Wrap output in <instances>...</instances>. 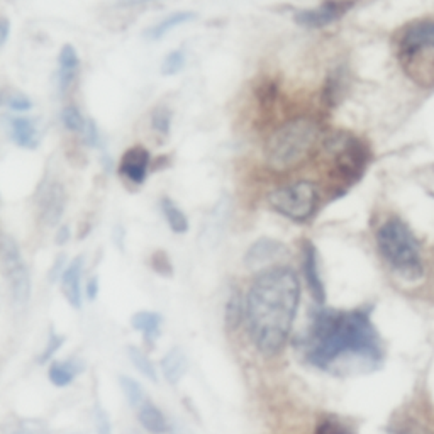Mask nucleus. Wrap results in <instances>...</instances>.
Returning a JSON list of instances; mask_svg holds the SVG:
<instances>
[{
    "label": "nucleus",
    "instance_id": "10",
    "mask_svg": "<svg viewBox=\"0 0 434 434\" xmlns=\"http://www.w3.org/2000/svg\"><path fill=\"white\" fill-rule=\"evenodd\" d=\"M149 167H151V155L144 146H131L124 151L121 161H119V175L128 178L129 182L141 185L148 178Z\"/></svg>",
    "mask_w": 434,
    "mask_h": 434
},
{
    "label": "nucleus",
    "instance_id": "4",
    "mask_svg": "<svg viewBox=\"0 0 434 434\" xmlns=\"http://www.w3.org/2000/svg\"><path fill=\"white\" fill-rule=\"evenodd\" d=\"M376 244L387 263L404 278L417 280L424 274L419 243L401 219L392 217L380 226Z\"/></svg>",
    "mask_w": 434,
    "mask_h": 434
},
{
    "label": "nucleus",
    "instance_id": "41",
    "mask_svg": "<svg viewBox=\"0 0 434 434\" xmlns=\"http://www.w3.org/2000/svg\"><path fill=\"white\" fill-rule=\"evenodd\" d=\"M141 2H151V0H121L119 6H136V3H141Z\"/></svg>",
    "mask_w": 434,
    "mask_h": 434
},
{
    "label": "nucleus",
    "instance_id": "30",
    "mask_svg": "<svg viewBox=\"0 0 434 434\" xmlns=\"http://www.w3.org/2000/svg\"><path fill=\"white\" fill-rule=\"evenodd\" d=\"M3 103L10 110H15V112H28V110L33 109V101L26 94H21V92H12V94L7 95L3 99Z\"/></svg>",
    "mask_w": 434,
    "mask_h": 434
},
{
    "label": "nucleus",
    "instance_id": "20",
    "mask_svg": "<svg viewBox=\"0 0 434 434\" xmlns=\"http://www.w3.org/2000/svg\"><path fill=\"white\" fill-rule=\"evenodd\" d=\"M141 424L153 434H163L168 431V422L163 412L153 404H144L140 410Z\"/></svg>",
    "mask_w": 434,
    "mask_h": 434
},
{
    "label": "nucleus",
    "instance_id": "13",
    "mask_svg": "<svg viewBox=\"0 0 434 434\" xmlns=\"http://www.w3.org/2000/svg\"><path fill=\"white\" fill-rule=\"evenodd\" d=\"M304 276L307 287H309L310 294H312L314 301L316 302H324L326 301V292L324 285H322L321 275H319V265H317V249L310 241L304 243Z\"/></svg>",
    "mask_w": 434,
    "mask_h": 434
},
{
    "label": "nucleus",
    "instance_id": "39",
    "mask_svg": "<svg viewBox=\"0 0 434 434\" xmlns=\"http://www.w3.org/2000/svg\"><path fill=\"white\" fill-rule=\"evenodd\" d=\"M99 294V280L97 278H90V282L87 283V295L90 301H94Z\"/></svg>",
    "mask_w": 434,
    "mask_h": 434
},
{
    "label": "nucleus",
    "instance_id": "33",
    "mask_svg": "<svg viewBox=\"0 0 434 434\" xmlns=\"http://www.w3.org/2000/svg\"><path fill=\"white\" fill-rule=\"evenodd\" d=\"M389 434H434V433L431 429L426 428V426L419 424V422H406V424L390 428Z\"/></svg>",
    "mask_w": 434,
    "mask_h": 434
},
{
    "label": "nucleus",
    "instance_id": "18",
    "mask_svg": "<svg viewBox=\"0 0 434 434\" xmlns=\"http://www.w3.org/2000/svg\"><path fill=\"white\" fill-rule=\"evenodd\" d=\"M161 370H163L165 378L170 383L180 382L183 375L187 372V360L185 355L180 348H174L165 355V358L161 360Z\"/></svg>",
    "mask_w": 434,
    "mask_h": 434
},
{
    "label": "nucleus",
    "instance_id": "6",
    "mask_svg": "<svg viewBox=\"0 0 434 434\" xmlns=\"http://www.w3.org/2000/svg\"><path fill=\"white\" fill-rule=\"evenodd\" d=\"M268 202L276 212L292 221H307L319 206V187L312 180H297L272 190Z\"/></svg>",
    "mask_w": 434,
    "mask_h": 434
},
{
    "label": "nucleus",
    "instance_id": "27",
    "mask_svg": "<svg viewBox=\"0 0 434 434\" xmlns=\"http://www.w3.org/2000/svg\"><path fill=\"white\" fill-rule=\"evenodd\" d=\"M121 385L124 390L126 399L129 401V404L133 407H140L144 401V390L136 380L129 378V376H121Z\"/></svg>",
    "mask_w": 434,
    "mask_h": 434
},
{
    "label": "nucleus",
    "instance_id": "35",
    "mask_svg": "<svg viewBox=\"0 0 434 434\" xmlns=\"http://www.w3.org/2000/svg\"><path fill=\"white\" fill-rule=\"evenodd\" d=\"M12 434H46V426L41 421H26Z\"/></svg>",
    "mask_w": 434,
    "mask_h": 434
},
{
    "label": "nucleus",
    "instance_id": "25",
    "mask_svg": "<svg viewBox=\"0 0 434 434\" xmlns=\"http://www.w3.org/2000/svg\"><path fill=\"white\" fill-rule=\"evenodd\" d=\"M151 128L160 136H168L172 131V110L168 107H155L151 112Z\"/></svg>",
    "mask_w": 434,
    "mask_h": 434
},
{
    "label": "nucleus",
    "instance_id": "34",
    "mask_svg": "<svg viewBox=\"0 0 434 434\" xmlns=\"http://www.w3.org/2000/svg\"><path fill=\"white\" fill-rule=\"evenodd\" d=\"M151 265L158 274H165V275L172 274V263H170V260H168L167 253L156 251L155 255L151 256Z\"/></svg>",
    "mask_w": 434,
    "mask_h": 434
},
{
    "label": "nucleus",
    "instance_id": "8",
    "mask_svg": "<svg viewBox=\"0 0 434 434\" xmlns=\"http://www.w3.org/2000/svg\"><path fill=\"white\" fill-rule=\"evenodd\" d=\"M0 261H2L3 272H6L7 280H9L15 302L24 304L31 294L29 272L21 255V249L10 237L0 240Z\"/></svg>",
    "mask_w": 434,
    "mask_h": 434
},
{
    "label": "nucleus",
    "instance_id": "11",
    "mask_svg": "<svg viewBox=\"0 0 434 434\" xmlns=\"http://www.w3.org/2000/svg\"><path fill=\"white\" fill-rule=\"evenodd\" d=\"M67 207V192L60 182H49L40 197V217L46 226H56Z\"/></svg>",
    "mask_w": 434,
    "mask_h": 434
},
{
    "label": "nucleus",
    "instance_id": "2",
    "mask_svg": "<svg viewBox=\"0 0 434 434\" xmlns=\"http://www.w3.org/2000/svg\"><path fill=\"white\" fill-rule=\"evenodd\" d=\"M306 355L316 367L328 368L348 355L375 363L382 349L368 312L321 310L310 326Z\"/></svg>",
    "mask_w": 434,
    "mask_h": 434
},
{
    "label": "nucleus",
    "instance_id": "37",
    "mask_svg": "<svg viewBox=\"0 0 434 434\" xmlns=\"http://www.w3.org/2000/svg\"><path fill=\"white\" fill-rule=\"evenodd\" d=\"M94 424H95V429H97L99 434H110V422H109V416H107L106 412L101 409V407H97L95 409V417H94Z\"/></svg>",
    "mask_w": 434,
    "mask_h": 434
},
{
    "label": "nucleus",
    "instance_id": "23",
    "mask_svg": "<svg viewBox=\"0 0 434 434\" xmlns=\"http://www.w3.org/2000/svg\"><path fill=\"white\" fill-rule=\"evenodd\" d=\"M343 82L344 76L341 72H334L328 80H326L324 90H322V101L326 106H336L340 101L341 94H343Z\"/></svg>",
    "mask_w": 434,
    "mask_h": 434
},
{
    "label": "nucleus",
    "instance_id": "26",
    "mask_svg": "<svg viewBox=\"0 0 434 434\" xmlns=\"http://www.w3.org/2000/svg\"><path fill=\"white\" fill-rule=\"evenodd\" d=\"M183 67H185V53L182 49H174L161 61V75L174 76L182 72Z\"/></svg>",
    "mask_w": 434,
    "mask_h": 434
},
{
    "label": "nucleus",
    "instance_id": "32",
    "mask_svg": "<svg viewBox=\"0 0 434 434\" xmlns=\"http://www.w3.org/2000/svg\"><path fill=\"white\" fill-rule=\"evenodd\" d=\"M82 133H83V140H85V143L90 146V148H99V146H102L101 133H99L97 124H95L92 119H88V121L85 122V128H83Z\"/></svg>",
    "mask_w": 434,
    "mask_h": 434
},
{
    "label": "nucleus",
    "instance_id": "1",
    "mask_svg": "<svg viewBox=\"0 0 434 434\" xmlns=\"http://www.w3.org/2000/svg\"><path fill=\"white\" fill-rule=\"evenodd\" d=\"M301 301V282L289 267H274L253 280L247 299L248 331L255 347L275 355L289 340Z\"/></svg>",
    "mask_w": 434,
    "mask_h": 434
},
{
    "label": "nucleus",
    "instance_id": "24",
    "mask_svg": "<svg viewBox=\"0 0 434 434\" xmlns=\"http://www.w3.org/2000/svg\"><path fill=\"white\" fill-rule=\"evenodd\" d=\"M61 124L70 133H82L85 128V117L82 116V112L78 110V107L75 106H67L60 114Z\"/></svg>",
    "mask_w": 434,
    "mask_h": 434
},
{
    "label": "nucleus",
    "instance_id": "14",
    "mask_svg": "<svg viewBox=\"0 0 434 434\" xmlns=\"http://www.w3.org/2000/svg\"><path fill=\"white\" fill-rule=\"evenodd\" d=\"M10 140L15 144L26 149H36L40 146V131L36 122L29 117H10L9 119Z\"/></svg>",
    "mask_w": 434,
    "mask_h": 434
},
{
    "label": "nucleus",
    "instance_id": "31",
    "mask_svg": "<svg viewBox=\"0 0 434 434\" xmlns=\"http://www.w3.org/2000/svg\"><path fill=\"white\" fill-rule=\"evenodd\" d=\"M314 434H353V433L349 431V428L347 424H343L341 421L331 419V417H329V419H322L321 422H319Z\"/></svg>",
    "mask_w": 434,
    "mask_h": 434
},
{
    "label": "nucleus",
    "instance_id": "38",
    "mask_svg": "<svg viewBox=\"0 0 434 434\" xmlns=\"http://www.w3.org/2000/svg\"><path fill=\"white\" fill-rule=\"evenodd\" d=\"M10 36V21L7 17H0V48L7 43Z\"/></svg>",
    "mask_w": 434,
    "mask_h": 434
},
{
    "label": "nucleus",
    "instance_id": "28",
    "mask_svg": "<svg viewBox=\"0 0 434 434\" xmlns=\"http://www.w3.org/2000/svg\"><path fill=\"white\" fill-rule=\"evenodd\" d=\"M129 356H131V362L136 365L137 370H140L146 378H149L151 382H156L155 367H153V363L149 362V358L144 355L143 351H140L137 348H129Z\"/></svg>",
    "mask_w": 434,
    "mask_h": 434
},
{
    "label": "nucleus",
    "instance_id": "16",
    "mask_svg": "<svg viewBox=\"0 0 434 434\" xmlns=\"http://www.w3.org/2000/svg\"><path fill=\"white\" fill-rule=\"evenodd\" d=\"M83 272V258L78 256L68 265L63 270L61 276V285H63V294L67 301L70 302L72 307L80 309L82 307V292H80V276Z\"/></svg>",
    "mask_w": 434,
    "mask_h": 434
},
{
    "label": "nucleus",
    "instance_id": "9",
    "mask_svg": "<svg viewBox=\"0 0 434 434\" xmlns=\"http://www.w3.org/2000/svg\"><path fill=\"white\" fill-rule=\"evenodd\" d=\"M358 0H322L317 7L302 9L294 14L295 24L307 29H321L340 21L355 7Z\"/></svg>",
    "mask_w": 434,
    "mask_h": 434
},
{
    "label": "nucleus",
    "instance_id": "12",
    "mask_svg": "<svg viewBox=\"0 0 434 434\" xmlns=\"http://www.w3.org/2000/svg\"><path fill=\"white\" fill-rule=\"evenodd\" d=\"M289 255V249L280 241L272 240V237H261V240L255 241L251 247L248 248L247 255H244V265L248 268H261L268 263L283 258Z\"/></svg>",
    "mask_w": 434,
    "mask_h": 434
},
{
    "label": "nucleus",
    "instance_id": "36",
    "mask_svg": "<svg viewBox=\"0 0 434 434\" xmlns=\"http://www.w3.org/2000/svg\"><path fill=\"white\" fill-rule=\"evenodd\" d=\"M61 344H63V336H58V334H51V337H49L48 341V347H46V349L43 351V355H41V362H48L49 358H51L53 355H55L56 351H58Z\"/></svg>",
    "mask_w": 434,
    "mask_h": 434
},
{
    "label": "nucleus",
    "instance_id": "7",
    "mask_svg": "<svg viewBox=\"0 0 434 434\" xmlns=\"http://www.w3.org/2000/svg\"><path fill=\"white\" fill-rule=\"evenodd\" d=\"M397 43V56L406 68L417 67L424 56H434V19H421L410 22L401 31Z\"/></svg>",
    "mask_w": 434,
    "mask_h": 434
},
{
    "label": "nucleus",
    "instance_id": "19",
    "mask_svg": "<svg viewBox=\"0 0 434 434\" xmlns=\"http://www.w3.org/2000/svg\"><path fill=\"white\" fill-rule=\"evenodd\" d=\"M161 210H163V216L167 219L170 229L175 234H185L188 231L190 224H188L185 212H183L172 199L168 197L161 199Z\"/></svg>",
    "mask_w": 434,
    "mask_h": 434
},
{
    "label": "nucleus",
    "instance_id": "29",
    "mask_svg": "<svg viewBox=\"0 0 434 434\" xmlns=\"http://www.w3.org/2000/svg\"><path fill=\"white\" fill-rule=\"evenodd\" d=\"M241 317H243V304H241L240 292H234L229 297L228 306H226V322L233 329L240 324Z\"/></svg>",
    "mask_w": 434,
    "mask_h": 434
},
{
    "label": "nucleus",
    "instance_id": "15",
    "mask_svg": "<svg viewBox=\"0 0 434 434\" xmlns=\"http://www.w3.org/2000/svg\"><path fill=\"white\" fill-rule=\"evenodd\" d=\"M80 72V56L73 44H65L58 55V87L67 92L73 85Z\"/></svg>",
    "mask_w": 434,
    "mask_h": 434
},
{
    "label": "nucleus",
    "instance_id": "22",
    "mask_svg": "<svg viewBox=\"0 0 434 434\" xmlns=\"http://www.w3.org/2000/svg\"><path fill=\"white\" fill-rule=\"evenodd\" d=\"M76 374H78V368L72 362H53L49 367V380L56 387L70 385Z\"/></svg>",
    "mask_w": 434,
    "mask_h": 434
},
{
    "label": "nucleus",
    "instance_id": "3",
    "mask_svg": "<svg viewBox=\"0 0 434 434\" xmlns=\"http://www.w3.org/2000/svg\"><path fill=\"white\" fill-rule=\"evenodd\" d=\"M321 122L312 116H295L282 122L265 143V163L275 174L297 170L319 149Z\"/></svg>",
    "mask_w": 434,
    "mask_h": 434
},
{
    "label": "nucleus",
    "instance_id": "17",
    "mask_svg": "<svg viewBox=\"0 0 434 434\" xmlns=\"http://www.w3.org/2000/svg\"><path fill=\"white\" fill-rule=\"evenodd\" d=\"M197 19V14L192 12V10H178V12H172L168 14L167 17L161 19L160 22H156L153 28H149L144 33V37L149 41H160L161 37L167 36L170 31H174L175 28L182 24H188V22L195 21Z\"/></svg>",
    "mask_w": 434,
    "mask_h": 434
},
{
    "label": "nucleus",
    "instance_id": "21",
    "mask_svg": "<svg viewBox=\"0 0 434 434\" xmlns=\"http://www.w3.org/2000/svg\"><path fill=\"white\" fill-rule=\"evenodd\" d=\"M131 324H133V328L136 329V331L143 333L146 340L151 341L155 340L160 333L161 316L156 312H137L136 316H133Z\"/></svg>",
    "mask_w": 434,
    "mask_h": 434
},
{
    "label": "nucleus",
    "instance_id": "40",
    "mask_svg": "<svg viewBox=\"0 0 434 434\" xmlns=\"http://www.w3.org/2000/svg\"><path fill=\"white\" fill-rule=\"evenodd\" d=\"M68 237H70V229H68V226H63V228H60V231L56 233V243L58 244L67 243Z\"/></svg>",
    "mask_w": 434,
    "mask_h": 434
},
{
    "label": "nucleus",
    "instance_id": "5",
    "mask_svg": "<svg viewBox=\"0 0 434 434\" xmlns=\"http://www.w3.org/2000/svg\"><path fill=\"white\" fill-rule=\"evenodd\" d=\"M319 149L331 165V174L341 180L358 178L368 161V148L360 137L347 131L322 136Z\"/></svg>",
    "mask_w": 434,
    "mask_h": 434
}]
</instances>
